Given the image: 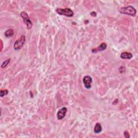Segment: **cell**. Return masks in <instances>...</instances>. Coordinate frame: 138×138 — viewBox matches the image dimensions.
I'll use <instances>...</instances> for the list:
<instances>
[{"mask_svg":"<svg viewBox=\"0 0 138 138\" xmlns=\"http://www.w3.org/2000/svg\"><path fill=\"white\" fill-rule=\"evenodd\" d=\"M119 13L122 14H125L131 16L132 17L135 16L136 14V10L133 6H128L127 7H121L119 9Z\"/></svg>","mask_w":138,"mask_h":138,"instance_id":"6da1fadb","label":"cell"},{"mask_svg":"<svg viewBox=\"0 0 138 138\" xmlns=\"http://www.w3.org/2000/svg\"><path fill=\"white\" fill-rule=\"evenodd\" d=\"M56 11L58 14L64 15V16L68 17H72L74 15V12L70 8H58L56 9Z\"/></svg>","mask_w":138,"mask_h":138,"instance_id":"7a4b0ae2","label":"cell"},{"mask_svg":"<svg viewBox=\"0 0 138 138\" xmlns=\"http://www.w3.org/2000/svg\"><path fill=\"white\" fill-rule=\"evenodd\" d=\"M20 15H21V17L23 19V20L24 23L26 25V29L28 30L31 29L32 27L33 24L31 21L30 20L28 14L26 13L25 11H22V12L21 13Z\"/></svg>","mask_w":138,"mask_h":138,"instance_id":"3957f363","label":"cell"},{"mask_svg":"<svg viewBox=\"0 0 138 138\" xmlns=\"http://www.w3.org/2000/svg\"><path fill=\"white\" fill-rule=\"evenodd\" d=\"M25 42V37L24 35H22L20 38L15 41L14 45L15 50H18L23 47Z\"/></svg>","mask_w":138,"mask_h":138,"instance_id":"277c9868","label":"cell"},{"mask_svg":"<svg viewBox=\"0 0 138 138\" xmlns=\"http://www.w3.org/2000/svg\"><path fill=\"white\" fill-rule=\"evenodd\" d=\"M83 82L86 89L89 90L92 87L91 84L92 82V78L90 76H86L83 78Z\"/></svg>","mask_w":138,"mask_h":138,"instance_id":"5b68a950","label":"cell"},{"mask_svg":"<svg viewBox=\"0 0 138 138\" xmlns=\"http://www.w3.org/2000/svg\"><path fill=\"white\" fill-rule=\"evenodd\" d=\"M67 108L66 107H63L62 109H59L57 113V119L58 120H62L65 117L66 113L67 112Z\"/></svg>","mask_w":138,"mask_h":138,"instance_id":"8992f818","label":"cell"},{"mask_svg":"<svg viewBox=\"0 0 138 138\" xmlns=\"http://www.w3.org/2000/svg\"><path fill=\"white\" fill-rule=\"evenodd\" d=\"M107 48V44L105 43H102L100 45L98 46L96 48H94L92 50V53H97L104 51Z\"/></svg>","mask_w":138,"mask_h":138,"instance_id":"52a82bcc","label":"cell"},{"mask_svg":"<svg viewBox=\"0 0 138 138\" xmlns=\"http://www.w3.org/2000/svg\"><path fill=\"white\" fill-rule=\"evenodd\" d=\"M120 57L123 59H131L133 57V55L131 53L125 51L121 53Z\"/></svg>","mask_w":138,"mask_h":138,"instance_id":"ba28073f","label":"cell"},{"mask_svg":"<svg viewBox=\"0 0 138 138\" xmlns=\"http://www.w3.org/2000/svg\"><path fill=\"white\" fill-rule=\"evenodd\" d=\"M102 126L100 123L99 122H97L96 124L95 125V126L94 127V132L95 134H99L100 133L102 132Z\"/></svg>","mask_w":138,"mask_h":138,"instance_id":"9c48e42d","label":"cell"},{"mask_svg":"<svg viewBox=\"0 0 138 138\" xmlns=\"http://www.w3.org/2000/svg\"><path fill=\"white\" fill-rule=\"evenodd\" d=\"M14 30L12 29H10L6 30L5 32V35L7 38L13 37L14 36Z\"/></svg>","mask_w":138,"mask_h":138,"instance_id":"30bf717a","label":"cell"},{"mask_svg":"<svg viewBox=\"0 0 138 138\" xmlns=\"http://www.w3.org/2000/svg\"><path fill=\"white\" fill-rule=\"evenodd\" d=\"M10 60H11V59L9 58V59H8L4 61V62L2 63V64H1V68H3L7 67L8 66V65L10 63Z\"/></svg>","mask_w":138,"mask_h":138,"instance_id":"8fae6325","label":"cell"},{"mask_svg":"<svg viewBox=\"0 0 138 138\" xmlns=\"http://www.w3.org/2000/svg\"><path fill=\"white\" fill-rule=\"evenodd\" d=\"M9 93V91L8 90L5 89V90H1L0 91V96L1 97H3L5 95H7Z\"/></svg>","mask_w":138,"mask_h":138,"instance_id":"7c38bea8","label":"cell"},{"mask_svg":"<svg viewBox=\"0 0 138 138\" xmlns=\"http://www.w3.org/2000/svg\"><path fill=\"white\" fill-rule=\"evenodd\" d=\"M125 70H126V68L124 66H122L119 68V72L121 73V74H123V73L125 71Z\"/></svg>","mask_w":138,"mask_h":138,"instance_id":"4fadbf2b","label":"cell"},{"mask_svg":"<svg viewBox=\"0 0 138 138\" xmlns=\"http://www.w3.org/2000/svg\"><path fill=\"white\" fill-rule=\"evenodd\" d=\"M124 136L126 138L130 137V135H129V134L128 131H125L124 132Z\"/></svg>","mask_w":138,"mask_h":138,"instance_id":"5bb4252c","label":"cell"},{"mask_svg":"<svg viewBox=\"0 0 138 138\" xmlns=\"http://www.w3.org/2000/svg\"><path fill=\"white\" fill-rule=\"evenodd\" d=\"M90 15L92 17H95L97 16V13L95 12V11H92V12L90 13Z\"/></svg>","mask_w":138,"mask_h":138,"instance_id":"9a60e30c","label":"cell"}]
</instances>
